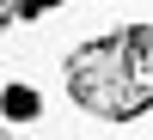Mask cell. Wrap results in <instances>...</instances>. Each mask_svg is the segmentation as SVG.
<instances>
[{
	"label": "cell",
	"mask_w": 153,
	"mask_h": 140,
	"mask_svg": "<svg viewBox=\"0 0 153 140\" xmlns=\"http://www.w3.org/2000/svg\"><path fill=\"white\" fill-rule=\"evenodd\" d=\"M147 49H153L147 24H129V31L104 37V43H86L80 55H68V92L104 122H135L153 104Z\"/></svg>",
	"instance_id": "1"
},
{
	"label": "cell",
	"mask_w": 153,
	"mask_h": 140,
	"mask_svg": "<svg viewBox=\"0 0 153 140\" xmlns=\"http://www.w3.org/2000/svg\"><path fill=\"white\" fill-rule=\"evenodd\" d=\"M0 110L19 116V122H31L37 116V92H31V85H6V92H0Z\"/></svg>",
	"instance_id": "2"
},
{
	"label": "cell",
	"mask_w": 153,
	"mask_h": 140,
	"mask_svg": "<svg viewBox=\"0 0 153 140\" xmlns=\"http://www.w3.org/2000/svg\"><path fill=\"white\" fill-rule=\"evenodd\" d=\"M12 18H25V6H12V0H0V24H12Z\"/></svg>",
	"instance_id": "3"
}]
</instances>
